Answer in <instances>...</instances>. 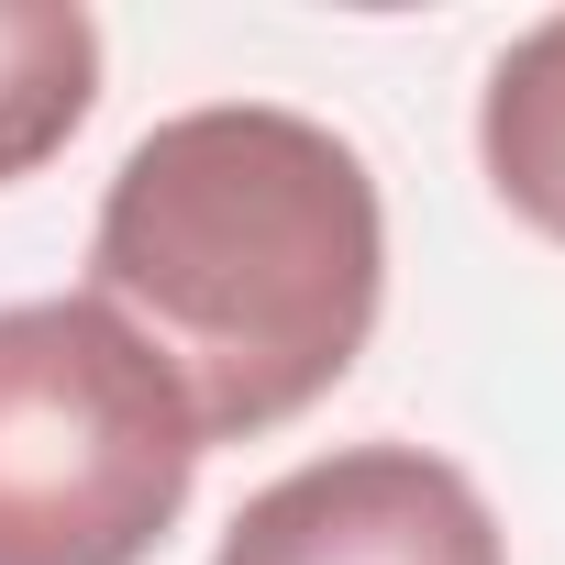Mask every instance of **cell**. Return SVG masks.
<instances>
[{"label":"cell","mask_w":565,"mask_h":565,"mask_svg":"<svg viewBox=\"0 0 565 565\" xmlns=\"http://www.w3.org/2000/svg\"><path fill=\"white\" fill-rule=\"evenodd\" d=\"M200 455L178 377L89 289L0 311V565H145Z\"/></svg>","instance_id":"obj_2"},{"label":"cell","mask_w":565,"mask_h":565,"mask_svg":"<svg viewBox=\"0 0 565 565\" xmlns=\"http://www.w3.org/2000/svg\"><path fill=\"white\" fill-rule=\"evenodd\" d=\"M100 100V23L78 0H0V189L34 178Z\"/></svg>","instance_id":"obj_4"},{"label":"cell","mask_w":565,"mask_h":565,"mask_svg":"<svg viewBox=\"0 0 565 565\" xmlns=\"http://www.w3.org/2000/svg\"><path fill=\"white\" fill-rule=\"evenodd\" d=\"M89 300L178 377L200 444H255L344 388L377 333V178L311 111L200 100L111 167L89 222Z\"/></svg>","instance_id":"obj_1"},{"label":"cell","mask_w":565,"mask_h":565,"mask_svg":"<svg viewBox=\"0 0 565 565\" xmlns=\"http://www.w3.org/2000/svg\"><path fill=\"white\" fill-rule=\"evenodd\" d=\"M477 167H488V189H499L543 244H565V12L532 23V34L488 67Z\"/></svg>","instance_id":"obj_5"},{"label":"cell","mask_w":565,"mask_h":565,"mask_svg":"<svg viewBox=\"0 0 565 565\" xmlns=\"http://www.w3.org/2000/svg\"><path fill=\"white\" fill-rule=\"evenodd\" d=\"M211 565H510L466 466L422 444H333L255 488Z\"/></svg>","instance_id":"obj_3"}]
</instances>
